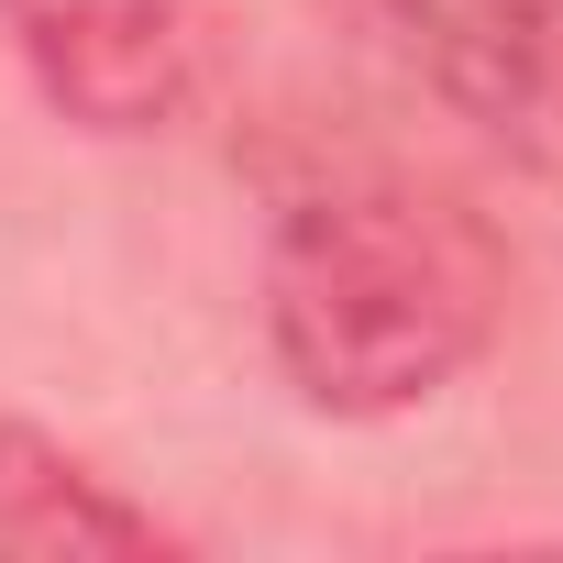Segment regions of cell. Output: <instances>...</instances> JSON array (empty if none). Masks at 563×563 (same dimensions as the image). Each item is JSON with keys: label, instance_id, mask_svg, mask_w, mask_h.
<instances>
[{"label": "cell", "instance_id": "6da1fadb", "mask_svg": "<svg viewBox=\"0 0 563 563\" xmlns=\"http://www.w3.org/2000/svg\"><path fill=\"white\" fill-rule=\"evenodd\" d=\"M508 310L497 232L420 177H332L265 243V343L332 420H398L442 398Z\"/></svg>", "mask_w": 563, "mask_h": 563}, {"label": "cell", "instance_id": "7a4b0ae2", "mask_svg": "<svg viewBox=\"0 0 563 563\" xmlns=\"http://www.w3.org/2000/svg\"><path fill=\"white\" fill-rule=\"evenodd\" d=\"M34 89L89 133H166L221 56L210 0H0Z\"/></svg>", "mask_w": 563, "mask_h": 563}, {"label": "cell", "instance_id": "3957f363", "mask_svg": "<svg viewBox=\"0 0 563 563\" xmlns=\"http://www.w3.org/2000/svg\"><path fill=\"white\" fill-rule=\"evenodd\" d=\"M365 23L464 122L563 166V0H365Z\"/></svg>", "mask_w": 563, "mask_h": 563}, {"label": "cell", "instance_id": "277c9868", "mask_svg": "<svg viewBox=\"0 0 563 563\" xmlns=\"http://www.w3.org/2000/svg\"><path fill=\"white\" fill-rule=\"evenodd\" d=\"M0 475H23V486L45 497L34 541H111V552H144V541H155L133 508H100V497L78 486V464H56V453H45V442H23V431H0Z\"/></svg>", "mask_w": 563, "mask_h": 563}]
</instances>
